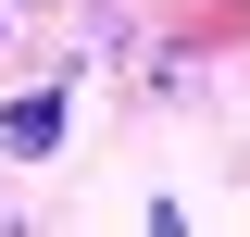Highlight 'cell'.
I'll list each match as a JSON object with an SVG mask.
<instances>
[{"label":"cell","instance_id":"6da1fadb","mask_svg":"<svg viewBox=\"0 0 250 237\" xmlns=\"http://www.w3.org/2000/svg\"><path fill=\"white\" fill-rule=\"evenodd\" d=\"M0 150H13V162H50V150H62V88H25V100H13V113H0Z\"/></svg>","mask_w":250,"mask_h":237}]
</instances>
